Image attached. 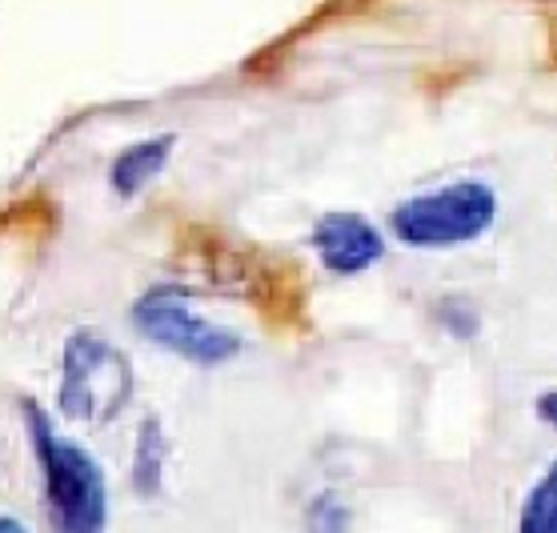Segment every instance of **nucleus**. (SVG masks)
Listing matches in <instances>:
<instances>
[{
	"label": "nucleus",
	"instance_id": "nucleus-1",
	"mask_svg": "<svg viewBox=\"0 0 557 533\" xmlns=\"http://www.w3.org/2000/svg\"><path fill=\"white\" fill-rule=\"evenodd\" d=\"M28 430L37 445L40 470H45V494H49L52 521L69 533H92L104 525V478L92 466L89 454L61 442L45 413L28 409Z\"/></svg>",
	"mask_w": 557,
	"mask_h": 533
},
{
	"label": "nucleus",
	"instance_id": "nucleus-2",
	"mask_svg": "<svg viewBox=\"0 0 557 533\" xmlns=\"http://www.w3.org/2000/svg\"><path fill=\"white\" fill-rule=\"evenodd\" d=\"M497 197L482 181H457L437 193L413 197L393 213V228L406 245L418 249H449V245L478 241L494 225Z\"/></svg>",
	"mask_w": 557,
	"mask_h": 533
},
{
	"label": "nucleus",
	"instance_id": "nucleus-3",
	"mask_svg": "<svg viewBox=\"0 0 557 533\" xmlns=\"http://www.w3.org/2000/svg\"><path fill=\"white\" fill-rule=\"evenodd\" d=\"M133 394L125 354L101 333H76L61 361V406L76 421H113Z\"/></svg>",
	"mask_w": 557,
	"mask_h": 533
},
{
	"label": "nucleus",
	"instance_id": "nucleus-4",
	"mask_svg": "<svg viewBox=\"0 0 557 533\" xmlns=\"http://www.w3.org/2000/svg\"><path fill=\"white\" fill-rule=\"evenodd\" d=\"M137 330L161 349H173L197 365H221L242 349L233 333L197 318L193 305L173 289H157L137 305Z\"/></svg>",
	"mask_w": 557,
	"mask_h": 533
},
{
	"label": "nucleus",
	"instance_id": "nucleus-5",
	"mask_svg": "<svg viewBox=\"0 0 557 533\" xmlns=\"http://www.w3.org/2000/svg\"><path fill=\"white\" fill-rule=\"evenodd\" d=\"M313 249H317V257H321V265L330 269V273H342V277L377 265L381 253H385L377 228L354 213L325 216L313 233Z\"/></svg>",
	"mask_w": 557,
	"mask_h": 533
},
{
	"label": "nucleus",
	"instance_id": "nucleus-6",
	"mask_svg": "<svg viewBox=\"0 0 557 533\" xmlns=\"http://www.w3.org/2000/svg\"><path fill=\"white\" fill-rule=\"evenodd\" d=\"M169 149H173V137L145 140V145H133L128 152H121L113 165L116 193H137L140 185H149V181L161 173V165H165Z\"/></svg>",
	"mask_w": 557,
	"mask_h": 533
},
{
	"label": "nucleus",
	"instance_id": "nucleus-7",
	"mask_svg": "<svg viewBox=\"0 0 557 533\" xmlns=\"http://www.w3.org/2000/svg\"><path fill=\"white\" fill-rule=\"evenodd\" d=\"M521 530L525 533H557V461L545 470V478L533 485L530 501L521 509Z\"/></svg>",
	"mask_w": 557,
	"mask_h": 533
},
{
	"label": "nucleus",
	"instance_id": "nucleus-8",
	"mask_svg": "<svg viewBox=\"0 0 557 533\" xmlns=\"http://www.w3.org/2000/svg\"><path fill=\"white\" fill-rule=\"evenodd\" d=\"M537 413H542V421H549L557 430V394H542V401H537Z\"/></svg>",
	"mask_w": 557,
	"mask_h": 533
}]
</instances>
